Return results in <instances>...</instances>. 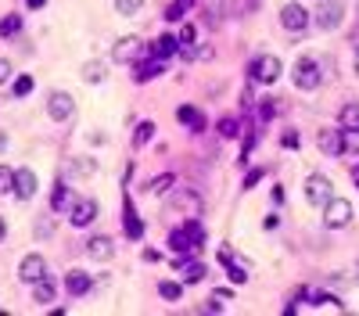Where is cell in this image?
<instances>
[{
	"label": "cell",
	"instance_id": "23",
	"mask_svg": "<svg viewBox=\"0 0 359 316\" xmlns=\"http://www.w3.org/2000/svg\"><path fill=\"white\" fill-rule=\"evenodd\" d=\"M176 119H180L183 126H191L194 133H201V130H205V115H201L198 108H191V104H183V108H176Z\"/></svg>",
	"mask_w": 359,
	"mask_h": 316
},
{
	"label": "cell",
	"instance_id": "35",
	"mask_svg": "<svg viewBox=\"0 0 359 316\" xmlns=\"http://www.w3.org/2000/svg\"><path fill=\"white\" fill-rule=\"evenodd\" d=\"M219 137H226V140H230V137H237V119H230V115H226V119H219Z\"/></svg>",
	"mask_w": 359,
	"mask_h": 316
},
{
	"label": "cell",
	"instance_id": "2",
	"mask_svg": "<svg viewBox=\"0 0 359 316\" xmlns=\"http://www.w3.org/2000/svg\"><path fill=\"white\" fill-rule=\"evenodd\" d=\"M281 72H284V61H281L277 54H262V58H256V61L248 65L251 83H262V87H273V83L281 79Z\"/></svg>",
	"mask_w": 359,
	"mask_h": 316
},
{
	"label": "cell",
	"instance_id": "28",
	"mask_svg": "<svg viewBox=\"0 0 359 316\" xmlns=\"http://www.w3.org/2000/svg\"><path fill=\"white\" fill-rule=\"evenodd\" d=\"M158 294H162L165 302H180L183 284H176V281H158Z\"/></svg>",
	"mask_w": 359,
	"mask_h": 316
},
{
	"label": "cell",
	"instance_id": "40",
	"mask_svg": "<svg viewBox=\"0 0 359 316\" xmlns=\"http://www.w3.org/2000/svg\"><path fill=\"white\" fill-rule=\"evenodd\" d=\"M180 15H183V8H180V4H169V8H165V18H169V22H176Z\"/></svg>",
	"mask_w": 359,
	"mask_h": 316
},
{
	"label": "cell",
	"instance_id": "8",
	"mask_svg": "<svg viewBox=\"0 0 359 316\" xmlns=\"http://www.w3.org/2000/svg\"><path fill=\"white\" fill-rule=\"evenodd\" d=\"M316 147H320V155H327V158H342L345 155V130H331V126L316 130Z\"/></svg>",
	"mask_w": 359,
	"mask_h": 316
},
{
	"label": "cell",
	"instance_id": "15",
	"mask_svg": "<svg viewBox=\"0 0 359 316\" xmlns=\"http://www.w3.org/2000/svg\"><path fill=\"white\" fill-rule=\"evenodd\" d=\"M65 291L72 294V299H83V294H90V291H94L90 273H83V269H69V273H65Z\"/></svg>",
	"mask_w": 359,
	"mask_h": 316
},
{
	"label": "cell",
	"instance_id": "1",
	"mask_svg": "<svg viewBox=\"0 0 359 316\" xmlns=\"http://www.w3.org/2000/svg\"><path fill=\"white\" fill-rule=\"evenodd\" d=\"M291 83L299 90H306V94H312L316 87L324 83V72H320V61H316L312 54H302L299 61H294V72H291Z\"/></svg>",
	"mask_w": 359,
	"mask_h": 316
},
{
	"label": "cell",
	"instance_id": "26",
	"mask_svg": "<svg viewBox=\"0 0 359 316\" xmlns=\"http://www.w3.org/2000/svg\"><path fill=\"white\" fill-rule=\"evenodd\" d=\"M51 208H54V213H65V208H69V183H65V180H58V183H54Z\"/></svg>",
	"mask_w": 359,
	"mask_h": 316
},
{
	"label": "cell",
	"instance_id": "16",
	"mask_svg": "<svg viewBox=\"0 0 359 316\" xmlns=\"http://www.w3.org/2000/svg\"><path fill=\"white\" fill-rule=\"evenodd\" d=\"M79 76H83V83H90V87H97V83H104V79H108V61L90 58L87 65L79 69Z\"/></svg>",
	"mask_w": 359,
	"mask_h": 316
},
{
	"label": "cell",
	"instance_id": "9",
	"mask_svg": "<svg viewBox=\"0 0 359 316\" xmlns=\"http://www.w3.org/2000/svg\"><path fill=\"white\" fill-rule=\"evenodd\" d=\"M281 26H284L287 33H306V29L312 26V11L302 8V4H284V8H281Z\"/></svg>",
	"mask_w": 359,
	"mask_h": 316
},
{
	"label": "cell",
	"instance_id": "29",
	"mask_svg": "<svg viewBox=\"0 0 359 316\" xmlns=\"http://www.w3.org/2000/svg\"><path fill=\"white\" fill-rule=\"evenodd\" d=\"M33 234H36L40 241H47V238H54V216H40V219L33 223Z\"/></svg>",
	"mask_w": 359,
	"mask_h": 316
},
{
	"label": "cell",
	"instance_id": "13",
	"mask_svg": "<svg viewBox=\"0 0 359 316\" xmlns=\"http://www.w3.org/2000/svg\"><path fill=\"white\" fill-rule=\"evenodd\" d=\"M36 191H40V180H36V173L33 169H15V198L18 201H29V198H36Z\"/></svg>",
	"mask_w": 359,
	"mask_h": 316
},
{
	"label": "cell",
	"instance_id": "46",
	"mask_svg": "<svg viewBox=\"0 0 359 316\" xmlns=\"http://www.w3.org/2000/svg\"><path fill=\"white\" fill-rule=\"evenodd\" d=\"M356 76H359V51H356Z\"/></svg>",
	"mask_w": 359,
	"mask_h": 316
},
{
	"label": "cell",
	"instance_id": "25",
	"mask_svg": "<svg viewBox=\"0 0 359 316\" xmlns=\"http://www.w3.org/2000/svg\"><path fill=\"white\" fill-rule=\"evenodd\" d=\"M173 183H176V173H162V176H155V180H147L144 191H147V194H169V191H173Z\"/></svg>",
	"mask_w": 359,
	"mask_h": 316
},
{
	"label": "cell",
	"instance_id": "20",
	"mask_svg": "<svg viewBox=\"0 0 359 316\" xmlns=\"http://www.w3.org/2000/svg\"><path fill=\"white\" fill-rule=\"evenodd\" d=\"M54 299H58V288H54L51 277H44L40 284H33V302H36V306H51Z\"/></svg>",
	"mask_w": 359,
	"mask_h": 316
},
{
	"label": "cell",
	"instance_id": "33",
	"mask_svg": "<svg viewBox=\"0 0 359 316\" xmlns=\"http://www.w3.org/2000/svg\"><path fill=\"white\" fill-rule=\"evenodd\" d=\"M0 194H15V169L0 165Z\"/></svg>",
	"mask_w": 359,
	"mask_h": 316
},
{
	"label": "cell",
	"instance_id": "12",
	"mask_svg": "<svg viewBox=\"0 0 359 316\" xmlns=\"http://www.w3.org/2000/svg\"><path fill=\"white\" fill-rule=\"evenodd\" d=\"M18 277H22V284H40L47 277V259L40 256V251H29V256L18 263Z\"/></svg>",
	"mask_w": 359,
	"mask_h": 316
},
{
	"label": "cell",
	"instance_id": "3",
	"mask_svg": "<svg viewBox=\"0 0 359 316\" xmlns=\"http://www.w3.org/2000/svg\"><path fill=\"white\" fill-rule=\"evenodd\" d=\"M352 216H356V208H352L349 198H337V194H334V198L324 205V226H327V230H342V226H349Z\"/></svg>",
	"mask_w": 359,
	"mask_h": 316
},
{
	"label": "cell",
	"instance_id": "37",
	"mask_svg": "<svg viewBox=\"0 0 359 316\" xmlns=\"http://www.w3.org/2000/svg\"><path fill=\"white\" fill-rule=\"evenodd\" d=\"M11 72H15V69H11V61H8V58H0V83H8V79H11Z\"/></svg>",
	"mask_w": 359,
	"mask_h": 316
},
{
	"label": "cell",
	"instance_id": "11",
	"mask_svg": "<svg viewBox=\"0 0 359 316\" xmlns=\"http://www.w3.org/2000/svg\"><path fill=\"white\" fill-rule=\"evenodd\" d=\"M47 115H51L54 122L72 119V115H76V101H72V94H69V90H51V94H47Z\"/></svg>",
	"mask_w": 359,
	"mask_h": 316
},
{
	"label": "cell",
	"instance_id": "45",
	"mask_svg": "<svg viewBox=\"0 0 359 316\" xmlns=\"http://www.w3.org/2000/svg\"><path fill=\"white\" fill-rule=\"evenodd\" d=\"M352 277H356V284H359V263H356V273H352Z\"/></svg>",
	"mask_w": 359,
	"mask_h": 316
},
{
	"label": "cell",
	"instance_id": "19",
	"mask_svg": "<svg viewBox=\"0 0 359 316\" xmlns=\"http://www.w3.org/2000/svg\"><path fill=\"white\" fill-rule=\"evenodd\" d=\"M151 51H155V58H173V54H180V36H173V33H165V36H158L155 44H151Z\"/></svg>",
	"mask_w": 359,
	"mask_h": 316
},
{
	"label": "cell",
	"instance_id": "34",
	"mask_svg": "<svg viewBox=\"0 0 359 316\" xmlns=\"http://www.w3.org/2000/svg\"><path fill=\"white\" fill-rule=\"evenodd\" d=\"M11 90H15V97H29V94H33V79H29V76H18Z\"/></svg>",
	"mask_w": 359,
	"mask_h": 316
},
{
	"label": "cell",
	"instance_id": "4",
	"mask_svg": "<svg viewBox=\"0 0 359 316\" xmlns=\"http://www.w3.org/2000/svg\"><path fill=\"white\" fill-rule=\"evenodd\" d=\"M165 213L169 216H187V219H194L201 213V198L194 191H187V187H180V191H173V198L165 201Z\"/></svg>",
	"mask_w": 359,
	"mask_h": 316
},
{
	"label": "cell",
	"instance_id": "6",
	"mask_svg": "<svg viewBox=\"0 0 359 316\" xmlns=\"http://www.w3.org/2000/svg\"><path fill=\"white\" fill-rule=\"evenodd\" d=\"M331 198H334V183H331V176H324V173H309V176H306V201L316 205V208H324Z\"/></svg>",
	"mask_w": 359,
	"mask_h": 316
},
{
	"label": "cell",
	"instance_id": "41",
	"mask_svg": "<svg viewBox=\"0 0 359 316\" xmlns=\"http://www.w3.org/2000/svg\"><path fill=\"white\" fill-rule=\"evenodd\" d=\"M259 180H262V169H251V173L244 176V191H248V187H251V183H259Z\"/></svg>",
	"mask_w": 359,
	"mask_h": 316
},
{
	"label": "cell",
	"instance_id": "31",
	"mask_svg": "<svg viewBox=\"0 0 359 316\" xmlns=\"http://www.w3.org/2000/svg\"><path fill=\"white\" fill-rule=\"evenodd\" d=\"M151 137H155V122H151V119H144V122L137 126V133H133V144H137V147H144Z\"/></svg>",
	"mask_w": 359,
	"mask_h": 316
},
{
	"label": "cell",
	"instance_id": "27",
	"mask_svg": "<svg viewBox=\"0 0 359 316\" xmlns=\"http://www.w3.org/2000/svg\"><path fill=\"white\" fill-rule=\"evenodd\" d=\"M169 244H173V251H180V256H183V251H194V248H198L191 238H187V230H183V226H180V230H173V238H169Z\"/></svg>",
	"mask_w": 359,
	"mask_h": 316
},
{
	"label": "cell",
	"instance_id": "42",
	"mask_svg": "<svg viewBox=\"0 0 359 316\" xmlns=\"http://www.w3.org/2000/svg\"><path fill=\"white\" fill-rule=\"evenodd\" d=\"M144 263H162V251H155V248H144Z\"/></svg>",
	"mask_w": 359,
	"mask_h": 316
},
{
	"label": "cell",
	"instance_id": "36",
	"mask_svg": "<svg viewBox=\"0 0 359 316\" xmlns=\"http://www.w3.org/2000/svg\"><path fill=\"white\" fill-rule=\"evenodd\" d=\"M345 151L359 155V130H345Z\"/></svg>",
	"mask_w": 359,
	"mask_h": 316
},
{
	"label": "cell",
	"instance_id": "44",
	"mask_svg": "<svg viewBox=\"0 0 359 316\" xmlns=\"http://www.w3.org/2000/svg\"><path fill=\"white\" fill-rule=\"evenodd\" d=\"M47 4V0H29V8H44Z\"/></svg>",
	"mask_w": 359,
	"mask_h": 316
},
{
	"label": "cell",
	"instance_id": "17",
	"mask_svg": "<svg viewBox=\"0 0 359 316\" xmlns=\"http://www.w3.org/2000/svg\"><path fill=\"white\" fill-rule=\"evenodd\" d=\"M69 173H72V180H90L97 173V158H90V155L69 158Z\"/></svg>",
	"mask_w": 359,
	"mask_h": 316
},
{
	"label": "cell",
	"instance_id": "32",
	"mask_svg": "<svg viewBox=\"0 0 359 316\" xmlns=\"http://www.w3.org/2000/svg\"><path fill=\"white\" fill-rule=\"evenodd\" d=\"M140 8H144V0H115V11H119L122 18H133V15H140Z\"/></svg>",
	"mask_w": 359,
	"mask_h": 316
},
{
	"label": "cell",
	"instance_id": "14",
	"mask_svg": "<svg viewBox=\"0 0 359 316\" xmlns=\"http://www.w3.org/2000/svg\"><path fill=\"white\" fill-rule=\"evenodd\" d=\"M83 251H87V256H90L94 263H108V259L115 256V241H112L108 234H94Z\"/></svg>",
	"mask_w": 359,
	"mask_h": 316
},
{
	"label": "cell",
	"instance_id": "38",
	"mask_svg": "<svg viewBox=\"0 0 359 316\" xmlns=\"http://www.w3.org/2000/svg\"><path fill=\"white\" fill-rule=\"evenodd\" d=\"M259 115H262V122H269L273 115H277V104H273V101H266V104H262V112H259Z\"/></svg>",
	"mask_w": 359,
	"mask_h": 316
},
{
	"label": "cell",
	"instance_id": "5",
	"mask_svg": "<svg viewBox=\"0 0 359 316\" xmlns=\"http://www.w3.org/2000/svg\"><path fill=\"white\" fill-rule=\"evenodd\" d=\"M312 22L320 26L324 33L342 29V22H345V8H342V0H320V8L312 11Z\"/></svg>",
	"mask_w": 359,
	"mask_h": 316
},
{
	"label": "cell",
	"instance_id": "47",
	"mask_svg": "<svg viewBox=\"0 0 359 316\" xmlns=\"http://www.w3.org/2000/svg\"><path fill=\"white\" fill-rule=\"evenodd\" d=\"M356 176H359V169H356Z\"/></svg>",
	"mask_w": 359,
	"mask_h": 316
},
{
	"label": "cell",
	"instance_id": "18",
	"mask_svg": "<svg viewBox=\"0 0 359 316\" xmlns=\"http://www.w3.org/2000/svg\"><path fill=\"white\" fill-rule=\"evenodd\" d=\"M122 230H126V234H130L133 241L144 238V223H140V216H137L133 201H126V208H122Z\"/></svg>",
	"mask_w": 359,
	"mask_h": 316
},
{
	"label": "cell",
	"instance_id": "30",
	"mask_svg": "<svg viewBox=\"0 0 359 316\" xmlns=\"http://www.w3.org/2000/svg\"><path fill=\"white\" fill-rule=\"evenodd\" d=\"M22 33V15H4L0 18V36H15Z\"/></svg>",
	"mask_w": 359,
	"mask_h": 316
},
{
	"label": "cell",
	"instance_id": "21",
	"mask_svg": "<svg viewBox=\"0 0 359 316\" xmlns=\"http://www.w3.org/2000/svg\"><path fill=\"white\" fill-rule=\"evenodd\" d=\"M201 281H205V266H201V263L180 259V284L187 288V284H201Z\"/></svg>",
	"mask_w": 359,
	"mask_h": 316
},
{
	"label": "cell",
	"instance_id": "22",
	"mask_svg": "<svg viewBox=\"0 0 359 316\" xmlns=\"http://www.w3.org/2000/svg\"><path fill=\"white\" fill-rule=\"evenodd\" d=\"M337 126H342V130H359V101L342 104V112H337Z\"/></svg>",
	"mask_w": 359,
	"mask_h": 316
},
{
	"label": "cell",
	"instance_id": "24",
	"mask_svg": "<svg viewBox=\"0 0 359 316\" xmlns=\"http://www.w3.org/2000/svg\"><path fill=\"white\" fill-rule=\"evenodd\" d=\"M165 72V65H162V58H155V61H144V65L133 72V79L137 83H151V79H158Z\"/></svg>",
	"mask_w": 359,
	"mask_h": 316
},
{
	"label": "cell",
	"instance_id": "39",
	"mask_svg": "<svg viewBox=\"0 0 359 316\" xmlns=\"http://www.w3.org/2000/svg\"><path fill=\"white\" fill-rule=\"evenodd\" d=\"M281 144H284V147H299V133H294V130H287V133L281 137Z\"/></svg>",
	"mask_w": 359,
	"mask_h": 316
},
{
	"label": "cell",
	"instance_id": "7",
	"mask_svg": "<svg viewBox=\"0 0 359 316\" xmlns=\"http://www.w3.org/2000/svg\"><path fill=\"white\" fill-rule=\"evenodd\" d=\"M69 223L72 226H90L94 219H97V201L90 198V194H79V198H72L69 201Z\"/></svg>",
	"mask_w": 359,
	"mask_h": 316
},
{
	"label": "cell",
	"instance_id": "43",
	"mask_svg": "<svg viewBox=\"0 0 359 316\" xmlns=\"http://www.w3.org/2000/svg\"><path fill=\"white\" fill-rule=\"evenodd\" d=\"M4 238H8V223H4V216H0V244H4Z\"/></svg>",
	"mask_w": 359,
	"mask_h": 316
},
{
	"label": "cell",
	"instance_id": "10",
	"mask_svg": "<svg viewBox=\"0 0 359 316\" xmlns=\"http://www.w3.org/2000/svg\"><path fill=\"white\" fill-rule=\"evenodd\" d=\"M140 54H144L140 36H119L112 47V61H119V65H133V61H140Z\"/></svg>",
	"mask_w": 359,
	"mask_h": 316
}]
</instances>
